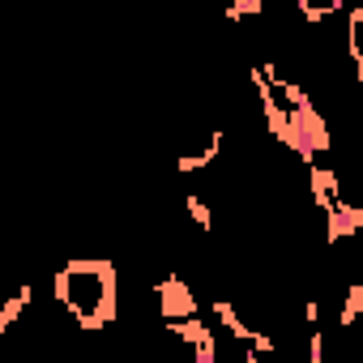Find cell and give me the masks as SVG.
<instances>
[{
    "instance_id": "1",
    "label": "cell",
    "mask_w": 363,
    "mask_h": 363,
    "mask_svg": "<svg viewBox=\"0 0 363 363\" xmlns=\"http://www.w3.org/2000/svg\"><path fill=\"white\" fill-rule=\"evenodd\" d=\"M52 295L82 329L94 333V329H107L120 312V274L107 257H77V261H65Z\"/></svg>"
},
{
    "instance_id": "2",
    "label": "cell",
    "mask_w": 363,
    "mask_h": 363,
    "mask_svg": "<svg viewBox=\"0 0 363 363\" xmlns=\"http://www.w3.org/2000/svg\"><path fill=\"white\" fill-rule=\"evenodd\" d=\"M154 303H158V316L162 320H189V316H197L193 286L184 278H175V274H167V278L154 282Z\"/></svg>"
},
{
    "instance_id": "3",
    "label": "cell",
    "mask_w": 363,
    "mask_h": 363,
    "mask_svg": "<svg viewBox=\"0 0 363 363\" xmlns=\"http://www.w3.org/2000/svg\"><path fill=\"white\" fill-rule=\"evenodd\" d=\"M167 333L193 346V363H214V359H218V337H214V329H210L201 316H189V320H167Z\"/></svg>"
},
{
    "instance_id": "4",
    "label": "cell",
    "mask_w": 363,
    "mask_h": 363,
    "mask_svg": "<svg viewBox=\"0 0 363 363\" xmlns=\"http://www.w3.org/2000/svg\"><path fill=\"white\" fill-rule=\"evenodd\" d=\"M308 184H312V201H316L325 214L342 201V193H337V175H333L329 167H308Z\"/></svg>"
},
{
    "instance_id": "5",
    "label": "cell",
    "mask_w": 363,
    "mask_h": 363,
    "mask_svg": "<svg viewBox=\"0 0 363 363\" xmlns=\"http://www.w3.org/2000/svg\"><path fill=\"white\" fill-rule=\"evenodd\" d=\"M218 150H223V133H210V141H206L201 154H184L175 167H179V171H201V167H210V162L218 158Z\"/></svg>"
},
{
    "instance_id": "6",
    "label": "cell",
    "mask_w": 363,
    "mask_h": 363,
    "mask_svg": "<svg viewBox=\"0 0 363 363\" xmlns=\"http://www.w3.org/2000/svg\"><path fill=\"white\" fill-rule=\"evenodd\" d=\"M214 316H218V325H223V329H227V333H231L235 342H248V337H252V329H248V325L240 320V312H235V308H231L227 299H223V303H214Z\"/></svg>"
},
{
    "instance_id": "7",
    "label": "cell",
    "mask_w": 363,
    "mask_h": 363,
    "mask_svg": "<svg viewBox=\"0 0 363 363\" xmlns=\"http://www.w3.org/2000/svg\"><path fill=\"white\" fill-rule=\"evenodd\" d=\"M30 299H35V291H30V286H22L13 299H5V308H0V325H5V329H13V325H18V316L30 308Z\"/></svg>"
},
{
    "instance_id": "8",
    "label": "cell",
    "mask_w": 363,
    "mask_h": 363,
    "mask_svg": "<svg viewBox=\"0 0 363 363\" xmlns=\"http://www.w3.org/2000/svg\"><path fill=\"white\" fill-rule=\"evenodd\" d=\"M337 9H342L337 0H329V5H308V0H295V13H299L303 22H312V26H316V22H325V18H333Z\"/></svg>"
},
{
    "instance_id": "9",
    "label": "cell",
    "mask_w": 363,
    "mask_h": 363,
    "mask_svg": "<svg viewBox=\"0 0 363 363\" xmlns=\"http://www.w3.org/2000/svg\"><path fill=\"white\" fill-rule=\"evenodd\" d=\"M363 312V286L354 282L350 291H346V303H342V329H350L354 325V316Z\"/></svg>"
},
{
    "instance_id": "10",
    "label": "cell",
    "mask_w": 363,
    "mask_h": 363,
    "mask_svg": "<svg viewBox=\"0 0 363 363\" xmlns=\"http://www.w3.org/2000/svg\"><path fill=\"white\" fill-rule=\"evenodd\" d=\"M189 214H193V223H197L201 231H214V218H210V206H206L201 197H189Z\"/></svg>"
},
{
    "instance_id": "11",
    "label": "cell",
    "mask_w": 363,
    "mask_h": 363,
    "mask_svg": "<svg viewBox=\"0 0 363 363\" xmlns=\"http://www.w3.org/2000/svg\"><path fill=\"white\" fill-rule=\"evenodd\" d=\"M252 13H261V0H235V5H227V22H240Z\"/></svg>"
},
{
    "instance_id": "12",
    "label": "cell",
    "mask_w": 363,
    "mask_h": 363,
    "mask_svg": "<svg viewBox=\"0 0 363 363\" xmlns=\"http://www.w3.org/2000/svg\"><path fill=\"white\" fill-rule=\"evenodd\" d=\"M303 320L316 325V320H320V303H303Z\"/></svg>"
},
{
    "instance_id": "13",
    "label": "cell",
    "mask_w": 363,
    "mask_h": 363,
    "mask_svg": "<svg viewBox=\"0 0 363 363\" xmlns=\"http://www.w3.org/2000/svg\"><path fill=\"white\" fill-rule=\"evenodd\" d=\"M5 333H9V329H5V325H0V337H5Z\"/></svg>"
}]
</instances>
